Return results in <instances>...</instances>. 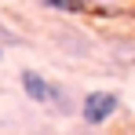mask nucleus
I'll list each match as a JSON object with an SVG mask.
<instances>
[{"label":"nucleus","mask_w":135,"mask_h":135,"mask_svg":"<svg viewBox=\"0 0 135 135\" xmlns=\"http://www.w3.org/2000/svg\"><path fill=\"white\" fill-rule=\"evenodd\" d=\"M0 59H4V47H0Z\"/></svg>","instance_id":"obj_6"},{"label":"nucleus","mask_w":135,"mask_h":135,"mask_svg":"<svg viewBox=\"0 0 135 135\" xmlns=\"http://www.w3.org/2000/svg\"><path fill=\"white\" fill-rule=\"evenodd\" d=\"M117 110H120V95L117 91H106V88H95V91H88L80 99V117H84V124H91V128L106 124Z\"/></svg>","instance_id":"obj_2"},{"label":"nucleus","mask_w":135,"mask_h":135,"mask_svg":"<svg viewBox=\"0 0 135 135\" xmlns=\"http://www.w3.org/2000/svg\"><path fill=\"white\" fill-rule=\"evenodd\" d=\"M102 4H117V0H102Z\"/></svg>","instance_id":"obj_5"},{"label":"nucleus","mask_w":135,"mask_h":135,"mask_svg":"<svg viewBox=\"0 0 135 135\" xmlns=\"http://www.w3.org/2000/svg\"><path fill=\"white\" fill-rule=\"evenodd\" d=\"M47 11H62V15H84L91 11V0H37Z\"/></svg>","instance_id":"obj_3"},{"label":"nucleus","mask_w":135,"mask_h":135,"mask_svg":"<svg viewBox=\"0 0 135 135\" xmlns=\"http://www.w3.org/2000/svg\"><path fill=\"white\" fill-rule=\"evenodd\" d=\"M22 91L29 102H37V106H55V110L69 113V99L66 91H62V84H55V80H47L40 69H22Z\"/></svg>","instance_id":"obj_1"},{"label":"nucleus","mask_w":135,"mask_h":135,"mask_svg":"<svg viewBox=\"0 0 135 135\" xmlns=\"http://www.w3.org/2000/svg\"><path fill=\"white\" fill-rule=\"evenodd\" d=\"M0 37H4V40H15V37H11V33H7V29H4V26H0Z\"/></svg>","instance_id":"obj_4"}]
</instances>
